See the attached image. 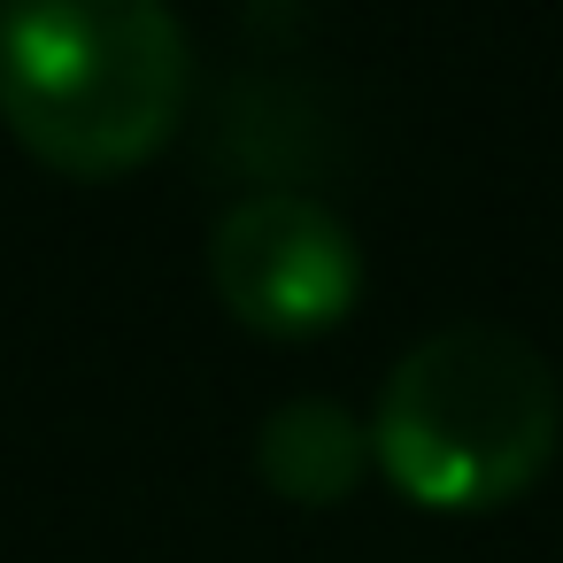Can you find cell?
Segmentation results:
<instances>
[{
  "label": "cell",
  "instance_id": "6da1fadb",
  "mask_svg": "<svg viewBox=\"0 0 563 563\" xmlns=\"http://www.w3.org/2000/svg\"><path fill=\"white\" fill-rule=\"evenodd\" d=\"M186 24L170 0H0V124L63 178L155 163L186 117Z\"/></svg>",
  "mask_w": 563,
  "mask_h": 563
},
{
  "label": "cell",
  "instance_id": "7a4b0ae2",
  "mask_svg": "<svg viewBox=\"0 0 563 563\" xmlns=\"http://www.w3.org/2000/svg\"><path fill=\"white\" fill-rule=\"evenodd\" d=\"M563 386L548 355L509 324L424 332L378 386L371 463L417 509H501L555 463Z\"/></svg>",
  "mask_w": 563,
  "mask_h": 563
},
{
  "label": "cell",
  "instance_id": "3957f363",
  "mask_svg": "<svg viewBox=\"0 0 563 563\" xmlns=\"http://www.w3.org/2000/svg\"><path fill=\"white\" fill-rule=\"evenodd\" d=\"M217 301L263 340H317L363 294L355 232L309 194H247L209 240Z\"/></svg>",
  "mask_w": 563,
  "mask_h": 563
},
{
  "label": "cell",
  "instance_id": "277c9868",
  "mask_svg": "<svg viewBox=\"0 0 563 563\" xmlns=\"http://www.w3.org/2000/svg\"><path fill=\"white\" fill-rule=\"evenodd\" d=\"M363 471H371V424L332 394H294L255 432V478L278 501L332 509L363 486Z\"/></svg>",
  "mask_w": 563,
  "mask_h": 563
}]
</instances>
